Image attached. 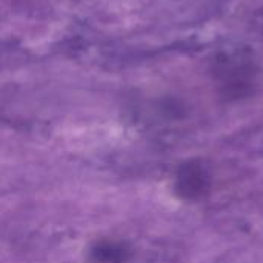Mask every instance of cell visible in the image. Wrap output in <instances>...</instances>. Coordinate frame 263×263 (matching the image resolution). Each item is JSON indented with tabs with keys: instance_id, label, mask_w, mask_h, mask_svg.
Returning a JSON list of instances; mask_svg holds the SVG:
<instances>
[{
	"instance_id": "6da1fadb",
	"label": "cell",
	"mask_w": 263,
	"mask_h": 263,
	"mask_svg": "<svg viewBox=\"0 0 263 263\" xmlns=\"http://www.w3.org/2000/svg\"><path fill=\"white\" fill-rule=\"evenodd\" d=\"M94 259L99 263H119L123 259V253L114 245L102 243L94 250Z\"/></svg>"
}]
</instances>
